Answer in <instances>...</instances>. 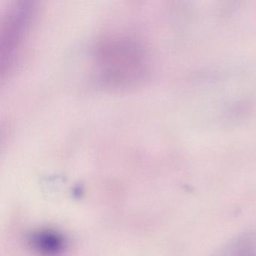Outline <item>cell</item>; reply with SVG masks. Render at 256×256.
Returning <instances> with one entry per match:
<instances>
[{"label": "cell", "mask_w": 256, "mask_h": 256, "mask_svg": "<svg viewBox=\"0 0 256 256\" xmlns=\"http://www.w3.org/2000/svg\"><path fill=\"white\" fill-rule=\"evenodd\" d=\"M96 66L102 82L115 88L140 83L148 71L146 54L142 46L125 37L103 41L96 52Z\"/></svg>", "instance_id": "obj_1"}, {"label": "cell", "mask_w": 256, "mask_h": 256, "mask_svg": "<svg viewBox=\"0 0 256 256\" xmlns=\"http://www.w3.org/2000/svg\"><path fill=\"white\" fill-rule=\"evenodd\" d=\"M36 7L30 1L14 2L7 11L1 28V76L8 74L17 62L29 34Z\"/></svg>", "instance_id": "obj_2"}, {"label": "cell", "mask_w": 256, "mask_h": 256, "mask_svg": "<svg viewBox=\"0 0 256 256\" xmlns=\"http://www.w3.org/2000/svg\"><path fill=\"white\" fill-rule=\"evenodd\" d=\"M210 256H256V228L248 229L232 236Z\"/></svg>", "instance_id": "obj_3"}]
</instances>
